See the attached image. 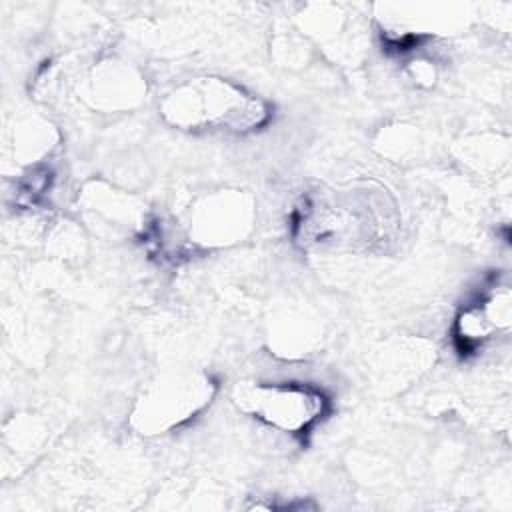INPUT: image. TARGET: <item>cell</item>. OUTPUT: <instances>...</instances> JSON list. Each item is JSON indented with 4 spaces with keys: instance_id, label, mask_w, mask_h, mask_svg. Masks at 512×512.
<instances>
[{
    "instance_id": "obj_4",
    "label": "cell",
    "mask_w": 512,
    "mask_h": 512,
    "mask_svg": "<svg viewBox=\"0 0 512 512\" xmlns=\"http://www.w3.org/2000/svg\"><path fill=\"white\" fill-rule=\"evenodd\" d=\"M510 326V290L494 284L476 302L464 306L454 322V346L462 356L474 354L494 332Z\"/></svg>"
},
{
    "instance_id": "obj_1",
    "label": "cell",
    "mask_w": 512,
    "mask_h": 512,
    "mask_svg": "<svg viewBox=\"0 0 512 512\" xmlns=\"http://www.w3.org/2000/svg\"><path fill=\"white\" fill-rule=\"evenodd\" d=\"M162 114L180 128L246 132L268 120V106L228 80L198 78L176 88Z\"/></svg>"
},
{
    "instance_id": "obj_2",
    "label": "cell",
    "mask_w": 512,
    "mask_h": 512,
    "mask_svg": "<svg viewBox=\"0 0 512 512\" xmlns=\"http://www.w3.org/2000/svg\"><path fill=\"white\" fill-rule=\"evenodd\" d=\"M292 220L294 236L316 246H356L374 242L382 234V220L364 192L304 196Z\"/></svg>"
},
{
    "instance_id": "obj_3",
    "label": "cell",
    "mask_w": 512,
    "mask_h": 512,
    "mask_svg": "<svg viewBox=\"0 0 512 512\" xmlns=\"http://www.w3.org/2000/svg\"><path fill=\"white\" fill-rule=\"evenodd\" d=\"M236 402L260 422L286 434L308 432L328 406L320 388L300 382L242 384L236 390Z\"/></svg>"
},
{
    "instance_id": "obj_5",
    "label": "cell",
    "mask_w": 512,
    "mask_h": 512,
    "mask_svg": "<svg viewBox=\"0 0 512 512\" xmlns=\"http://www.w3.org/2000/svg\"><path fill=\"white\" fill-rule=\"evenodd\" d=\"M208 396L210 386L206 388V382L184 380L162 384L140 402L136 420L140 422L142 430L158 432L190 418V414H194L208 400Z\"/></svg>"
}]
</instances>
